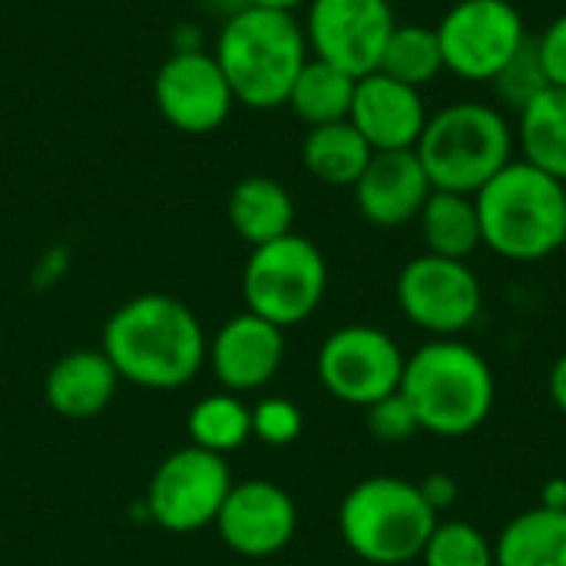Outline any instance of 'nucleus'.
Returning <instances> with one entry per match:
<instances>
[{
	"label": "nucleus",
	"mask_w": 566,
	"mask_h": 566,
	"mask_svg": "<svg viewBox=\"0 0 566 566\" xmlns=\"http://www.w3.org/2000/svg\"><path fill=\"white\" fill-rule=\"evenodd\" d=\"M444 70L438 30L428 23H398L388 36V46L381 53L378 73L408 83L415 90L428 86Z\"/></svg>",
	"instance_id": "obj_26"
},
{
	"label": "nucleus",
	"mask_w": 566,
	"mask_h": 566,
	"mask_svg": "<svg viewBox=\"0 0 566 566\" xmlns=\"http://www.w3.org/2000/svg\"><path fill=\"white\" fill-rule=\"evenodd\" d=\"M153 99L159 116L186 136H209L222 129L235 106L222 66L202 46H179L159 63L153 76Z\"/></svg>",
	"instance_id": "obj_13"
},
{
	"label": "nucleus",
	"mask_w": 566,
	"mask_h": 566,
	"mask_svg": "<svg viewBox=\"0 0 566 566\" xmlns=\"http://www.w3.org/2000/svg\"><path fill=\"white\" fill-rule=\"evenodd\" d=\"M494 566H566V511L517 514L494 541Z\"/></svg>",
	"instance_id": "obj_22"
},
{
	"label": "nucleus",
	"mask_w": 566,
	"mask_h": 566,
	"mask_svg": "<svg viewBox=\"0 0 566 566\" xmlns=\"http://www.w3.org/2000/svg\"><path fill=\"white\" fill-rule=\"evenodd\" d=\"M408 355L401 345L375 325H342L318 348L322 388L352 408H371L375 401L401 388Z\"/></svg>",
	"instance_id": "obj_9"
},
{
	"label": "nucleus",
	"mask_w": 566,
	"mask_h": 566,
	"mask_svg": "<svg viewBox=\"0 0 566 566\" xmlns=\"http://www.w3.org/2000/svg\"><path fill=\"white\" fill-rule=\"evenodd\" d=\"M481 239L507 262H544L566 245V186L511 159L478 196Z\"/></svg>",
	"instance_id": "obj_4"
},
{
	"label": "nucleus",
	"mask_w": 566,
	"mask_h": 566,
	"mask_svg": "<svg viewBox=\"0 0 566 566\" xmlns=\"http://www.w3.org/2000/svg\"><path fill=\"white\" fill-rule=\"evenodd\" d=\"M395 298L401 315L431 338L464 335L484 308V289L474 269L468 262L441 259L431 252L411 259L398 272Z\"/></svg>",
	"instance_id": "obj_11"
},
{
	"label": "nucleus",
	"mask_w": 566,
	"mask_h": 566,
	"mask_svg": "<svg viewBox=\"0 0 566 566\" xmlns=\"http://www.w3.org/2000/svg\"><path fill=\"white\" fill-rule=\"evenodd\" d=\"M434 30L444 70L468 83H491L531 36L511 0H458Z\"/></svg>",
	"instance_id": "obj_10"
},
{
	"label": "nucleus",
	"mask_w": 566,
	"mask_h": 566,
	"mask_svg": "<svg viewBox=\"0 0 566 566\" xmlns=\"http://www.w3.org/2000/svg\"><path fill=\"white\" fill-rule=\"evenodd\" d=\"M547 391H551V401H554V408L560 411L566 418V352L554 361V368H551V378H547Z\"/></svg>",
	"instance_id": "obj_33"
},
{
	"label": "nucleus",
	"mask_w": 566,
	"mask_h": 566,
	"mask_svg": "<svg viewBox=\"0 0 566 566\" xmlns=\"http://www.w3.org/2000/svg\"><path fill=\"white\" fill-rule=\"evenodd\" d=\"M212 56L222 66L235 103L249 109H279L308 63V40L295 13L245 3L219 27Z\"/></svg>",
	"instance_id": "obj_3"
},
{
	"label": "nucleus",
	"mask_w": 566,
	"mask_h": 566,
	"mask_svg": "<svg viewBox=\"0 0 566 566\" xmlns=\"http://www.w3.org/2000/svg\"><path fill=\"white\" fill-rule=\"evenodd\" d=\"M355 76L338 70L335 63H325L318 56H308L302 73L292 83V93L285 106L312 129V126H328L342 123L352 113L355 99Z\"/></svg>",
	"instance_id": "obj_24"
},
{
	"label": "nucleus",
	"mask_w": 566,
	"mask_h": 566,
	"mask_svg": "<svg viewBox=\"0 0 566 566\" xmlns=\"http://www.w3.org/2000/svg\"><path fill=\"white\" fill-rule=\"evenodd\" d=\"M99 348L123 381L146 391L186 388L209 358V342L196 312L163 292L126 298L106 318Z\"/></svg>",
	"instance_id": "obj_1"
},
{
	"label": "nucleus",
	"mask_w": 566,
	"mask_h": 566,
	"mask_svg": "<svg viewBox=\"0 0 566 566\" xmlns=\"http://www.w3.org/2000/svg\"><path fill=\"white\" fill-rule=\"evenodd\" d=\"M365 424L385 444H401V441H408V438H415L421 431L418 418H415V411H411V405L405 401L401 391H395V395L375 401L371 408H365Z\"/></svg>",
	"instance_id": "obj_30"
},
{
	"label": "nucleus",
	"mask_w": 566,
	"mask_h": 566,
	"mask_svg": "<svg viewBox=\"0 0 566 566\" xmlns=\"http://www.w3.org/2000/svg\"><path fill=\"white\" fill-rule=\"evenodd\" d=\"M534 40H537V50H541L551 86L566 90V13L554 17L547 23V30L541 36H534Z\"/></svg>",
	"instance_id": "obj_31"
},
{
	"label": "nucleus",
	"mask_w": 566,
	"mask_h": 566,
	"mask_svg": "<svg viewBox=\"0 0 566 566\" xmlns=\"http://www.w3.org/2000/svg\"><path fill=\"white\" fill-rule=\"evenodd\" d=\"M375 149L365 143V136L348 123H328V126H312L302 139V166L305 172L332 189H352L365 166L371 163Z\"/></svg>",
	"instance_id": "obj_20"
},
{
	"label": "nucleus",
	"mask_w": 566,
	"mask_h": 566,
	"mask_svg": "<svg viewBox=\"0 0 566 566\" xmlns=\"http://www.w3.org/2000/svg\"><path fill=\"white\" fill-rule=\"evenodd\" d=\"M541 507L566 511V478H551L541 491Z\"/></svg>",
	"instance_id": "obj_34"
},
{
	"label": "nucleus",
	"mask_w": 566,
	"mask_h": 566,
	"mask_svg": "<svg viewBox=\"0 0 566 566\" xmlns=\"http://www.w3.org/2000/svg\"><path fill=\"white\" fill-rule=\"evenodd\" d=\"M232 484V468L222 454L202 451L196 444L179 448L153 471L146 488V514L169 534L216 527Z\"/></svg>",
	"instance_id": "obj_8"
},
{
	"label": "nucleus",
	"mask_w": 566,
	"mask_h": 566,
	"mask_svg": "<svg viewBox=\"0 0 566 566\" xmlns=\"http://www.w3.org/2000/svg\"><path fill=\"white\" fill-rule=\"evenodd\" d=\"M226 216H229L232 232L255 249L292 232L295 199L272 176H245L232 186Z\"/></svg>",
	"instance_id": "obj_19"
},
{
	"label": "nucleus",
	"mask_w": 566,
	"mask_h": 566,
	"mask_svg": "<svg viewBox=\"0 0 566 566\" xmlns=\"http://www.w3.org/2000/svg\"><path fill=\"white\" fill-rule=\"evenodd\" d=\"M305 431V415L295 401L289 398H262L252 408V438L269 444V448H289L302 438Z\"/></svg>",
	"instance_id": "obj_29"
},
{
	"label": "nucleus",
	"mask_w": 566,
	"mask_h": 566,
	"mask_svg": "<svg viewBox=\"0 0 566 566\" xmlns=\"http://www.w3.org/2000/svg\"><path fill=\"white\" fill-rule=\"evenodd\" d=\"M358 212L378 229H401L415 222L434 192L415 149L375 153L361 179L352 186Z\"/></svg>",
	"instance_id": "obj_17"
},
{
	"label": "nucleus",
	"mask_w": 566,
	"mask_h": 566,
	"mask_svg": "<svg viewBox=\"0 0 566 566\" xmlns=\"http://www.w3.org/2000/svg\"><path fill=\"white\" fill-rule=\"evenodd\" d=\"M424 434H474L494 411L497 381L488 358L461 338H431L405 361L401 388Z\"/></svg>",
	"instance_id": "obj_2"
},
{
	"label": "nucleus",
	"mask_w": 566,
	"mask_h": 566,
	"mask_svg": "<svg viewBox=\"0 0 566 566\" xmlns=\"http://www.w3.org/2000/svg\"><path fill=\"white\" fill-rule=\"evenodd\" d=\"M328 292V262L322 249L289 232L275 242L255 245L242 269V298L245 312L292 328L308 322Z\"/></svg>",
	"instance_id": "obj_7"
},
{
	"label": "nucleus",
	"mask_w": 566,
	"mask_h": 566,
	"mask_svg": "<svg viewBox=\"0 0 566 566\" xmlns=\"http://www.w3.org/2000/svg\"><path fill=\"white\" fill-rule=\"evenodd\" d=\"M395 27L398 20L388 0H308L302 23L308 53L355 80L378 70Z\"/></svg>",
	"instance_id": "obj_12"
},
{
	"label": "nucleus",
	"mask_w": 566,
	"mask_h": 566,
	"mask_svg": "<svg viewBox=\"0 0 566 566\" xmlns=\"http://www.w3.org/2000/svg\"><path fill=\"white\" fill-rule=\"evenodd\" d=\"M418 491H421V497L428 501V507L441 517L444 511H451L454 504H458V497H461V488H458V481L451 478V474H444V471H434V474H428L421 484H418Z\"/></svg>",
	"instance_id": "obj_32"
},
{
	"label": "nucleus",
	"mask_w": 566,
	"mask_h": 566,
	"mask_svg": "<svg viewBox=\"0 0 566 566\" xmlns=\"http://www.w3.org/2000/svg\"><path fill=\"white\" fill-rule=\"evenodd\" d=\"M438 514L418 484L391 474L358 481L338 507V534L345 547L371 566H405L421 557Z\"/></svg>",
	"instance_id": "obj_6"
},
{
	"label": "nucleus",
	"mask_w": 566,
	"mask_h": 566,
	"mask_svg": "<svg viewBox=\"0 0 566 566\" xmlns=\"http://www.w3.org/2000/svg\"><path fill=\"white\" fill-rule=\"evenodd\" d=\"M418 560L424 566H494V541L468 521H438Z\"/></svg>",
	"instance_id": "obj_27"
},
{
	"label": "nucleus",
	"mask_w": 566,
	"mask_h": 566,
	"mask_svg": "<svg viewBox=\"0 0 566 566\" xmlns=\"http://www.w3.org/2000/svg\"><path fill=\"white\" fill-rule=\"evenodd\" d=\"M348 123L365 136L375 153L415 149L428 126L424 96L421 90L375 70L355 83Z\"/></svg>",
	"instance_id": "obj_16"
},
{
	"label": "nucleus",
	"mask_w": 566,
	"mask_h": 566,
	"mask_svg": "<svg viewBox=\"0 0 566 566\" xmlns=\"http://www.w3.org/2000/svg\"><path fill=\"white\" fill-rule=\"evenodd\" d=\"M186 431L196 448L226 458L252 441V408L242 401V395L232 391L206 395L192 405Z\"/></svg>",
	"instance_id": "obj_25"
},
{
	"label": "nucleus",
	"mask_w": 566,
	"mask_h": 566,
	"mask_svg": "<svg viewBox=\"0 0 566 566\" xmlns=\"http://www.w3.org/2000/svg\"><path fill=\"white\" fill-rule=\"evenodd\" d=\"M491 86H494L497 99H501L507 109H514V113H521L527 103H534V99L551 86L534 36H527V43L501 66V73L491 80Z\"/></svg>",
	"instance_id": "obj_28"
},
{
	"label": "nucleus",
	"mask_w": 566,
	"mask_h": 566,
	"mask_svg": "<svg viewBox=\"0 0 566 566\" xmlns=\"http://www.w3.org/2000/svg\"><path fill=\"white\" fill-rule=\"evenodd\" d=\"M249 7H265V10H282V13H295L298 7H308V0H245Z\"/></svg>",
	"instance_id": "obj_35"
},
{
	"label": "nucleus",
	"mask_w": 566,
	"mask_h": 566,
	"mask_svg": "<svg viewBox=\"0 0 566 566\" xmlns=\"http://www.w3.org/2000/svg\"><path fill=\"white\" fill-rule=\"evenodd\" d=\"M285 358V328L242 312L232 315L209 345V365L222 385V391L249 395L265 388Z\"/></svg>",
	"instance_id": "obj_15"
},
{
	"label": "nucleus",
	"mask_w": 566,
	"mask_h": 566,
	"mask_svg": "<svg viewBox=\"0 0 566 566\" xmlns=\"http://www.w3.org/2000/svg\"><path fill=\"white\" fill-rule=\"evenodd\" d=\"M216 531L232 554L265 560L292 544L298 531V507L275 481H239L216 517Z\"/></svg>",
	"instance_id": "obj_14"
},
{
	"label": "nucleus",
	"mask_w": 566,
	"mask_h": 566,
	"mask_svg": "<svg viewBox=\"0 0 566 566\" xmlns=\"http://www.w3.org/2000/svg\"><path fill=\"white\" fill-rule=\"evenodd\" d=\"M119 381L123 378L103 355V348H76L53 361L43 378V398L53 415L70 421H90L113 405Z\"/></svg>",
	"instance_id": "obj_18"
},
{
	"label": "nucleus",
	"mask_w": 566,
	"mask_h": 566,
	"mask_svg": "<svg viewBox=\"0 0 566 566\" xmlns=\"http://www.w3.org/2000/svg\"><path fill=\"white\" fill-rule=\"evenodd\" d=\"M418 222H421L424 249L431 255L468 262L484 245V239H481V216H478L474 196L434 189L428 196Z\"/></svg>",
	"instance_id": "obj_23"
},
{
	"label": "nucleus",
	"mask_w": 566,
	"mask_h": 566,
	"mask_svg": "<svg viewBox=\"0 0 566 566\" xmlns=\"http://www.w3.org/2000/svg\"><path fill=\"white\" fill-rule=\"evenodd\" d=\"M517 139L511 119L478 99H458L428 116L415 146L434 189L478 196L511 159Z\"/></svg>",
	"instance_id": "obj_5"
},
{
	"label": "nucleus",
	"mask_w": 566,
	"mask_h": 566,
	"mask_svg": "<svg viewBox=\"0 0 566 566\" xmlns=\"http://www.w3.org/2000/svg\"><path fill=\"white\" fill-rule=\"evenodd\" d=\"M514 139L524 163L566 186V90L547 86L534 103H527L517 113Z\"/></svg>",
	"instance_id": "obj_21"
}]
</instances>
